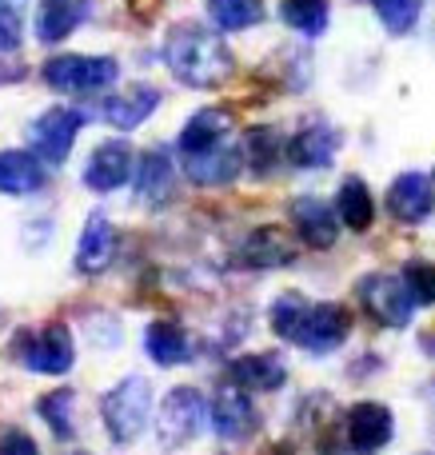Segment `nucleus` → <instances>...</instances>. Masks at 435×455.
I'll return each mask as SVG.
<instances>
[{"instance_id": "obj_1", "label": "nucleus", "mask_w": 435, "mask_h": 455, "mask_svg": "<svg viewBox=\"0 0 435 455\" xmlns=\"http://www.w3.org/2000/svg\"><path fill=\"white\" fill-rule=\"evenodd\" d=\"M164 64L180 84L188 88H220L232 76L236 60H232L228 44L216 32L200 28V24H176L164 40Z\"/></svg>"}, {"instance_id": "obj_2", "label": "nucleus", "mask_w": 435, "mask_h": 455, "mask_svg": "<svg viewBox=\"0 0 435 455\" xmlns=\"http://www.w3.org/2000/svg\"><path fill=\"white\" fill-rule=\"evenodd\" d=\"M100 419H104V427H108L112 443H120V448H128V443L140 440L144 427H148V419H152L148 379L124 376L116 387H108V392L100 395Z\"/></svg>"}, {"instance_id": "obj_3", "label": "nucleus", "mask_w": 435, "mask_h": 455, "mask_svg": "<svg viewBox=\"0 0 435 455\" xmlns=\"http://www.w3.org/2000/svg\"><path fill=\"white\" fill-rule=\"evenodd\" d=\"M44 84L52 92H68V96H96L104 88L116 84L120 76V64L112 56H84V52H64L44 60L40 68Z\"/></svg>"}, {"instance_id": "obj_4", "label": "nucleus", "mask_w": 435, "mask_h": 455, "mask_svg": "<svg viewBox=\"0 0 435 455\" xmlns=\"http://www.w3.org/2000/svg\"><path fill=\"white\" fill-rule=\"evenodd\" d=\"M16 360L36 376H68L76 363V344H72L68 323H44L40 331L16 336Z\"/></svg>"}, {"instance_id": "obj_5", "label": "nucleus", "mask_w": 435, "mask_h": 455, "mask_svg": "<svg viewBox=\"0 0 435 455\" xmlns=\"http://www.w3.org/2000/svg\"><path fill=\"white\" fill-rule=\"evenodd\" d=\"M356 296L364 304V312L372 315L376 323L384 328H407L415 312V299L407 291L404 275H392V272H368L364 280L356 283Z\"/></svg>"}, {"instance_id": "obj_6", "label": "nucleus", "mask_w": 435, "mask_h": 455, "mask_svg": "<svg viewBox=\"0 0 435 455\" xmlns=\"http://www.w3.org/2000/svg\"><path fill=\"white\" fill-rule=\"evenodd\" d=\"M208 408L212 403L196 392V387H172L164 395L156 411V435L164 448H184L200 435V427L208 424Z\"/></svg>"}, {"instance_id": "obj_7", "label": "nucleus", "mask_w": 435, "mask_h": 455, "mask_svg": "<svg viewBox=\"0 0 435 455\" xmlns=\"http://www.w3.org/2000/svg\"><path fill=\"white\" fill-rule=\"evenodd\" d=\"M80 128H84V112L68 108V104H56V108L40 112L28 124V152H36V156L52 168L64 164L80 136Z\"/></svg>"}, {"instance_id": "obj_8", "label": "nucleus", "mask_w": 435, "mask_h": 455, "mask_svg": "<svg viewBox=\"0 0 435 455\" xmlns=\"http://www.w3.org/2000/svg\"><path fill=\"white\" fill-rule=\"evenodd\" d=\"M208 424H212V432L220 435L224 443H244L252 440L256 432H260V411H256L252 395H248V387L240 384H224L220 392L212 395V408H208Z\"/></svg>"}, {"instance_id": "obj_9", "label": "nucleus", "mask_w": 435, "mask_h": 455, "mask_svg": "<svg viewBox=\"0 0 435 455\" xmlns=\"http://www.w3.org/2000/svg\"><path fill=\"white\" fill-rule=\"evenodd\" d=\"M348 331H352V315L344 304H308L292 344L312 355H328V352H336V347H344Z\"/></svg>"}, {"instance_id": "obj_10", "label": "nucleus", "mask_w": 435, "mask_h": 455, "mask_svg": "<svg viewBox=\"0 0 435 455\" xmlns=\"http://www.w3.org/2000/svg\"><path fill=\"white\" fill-rule=\"evenodd\" d=\"M132 176H136V156H132V148H128L124 140L96 144V152L88 156V164H84V184L92 192H100V196L124 188Z\"/></svg>"}, {"instance_id": "obj_11", "label": "nucleus", "mask_w": 435, "mask_h": 455, "mask_svg": "<svg viewBox=\"0 0 435 455\" xmlns=\"http://www.w3.org/2000/svg\"><path fill=\"white\" fill-rule=\"evenodd\" d=\"M240 168H244V144L232 140L184 156V176L192 184H200V188H224V184H232L240 176Z\"/></svg>"}, {"instance_id": "obj_12", "label": "nucleus", "mask_w": 435, "mask_h": 455, "mask_svg": "<svg viewBox=\"0 0 435 455\" xmlns=\"http://www.w3.org/2000/svg\"><path fill=\"white\" fill-rule=\"evenodd\" d=\"M388 212L399 224H423L435 212V184L428 172H399L388 184Z\"/></svg>"}, {"instance_id": "obj_13", "label": "nucleus", "mask_w": 435, "mask_h": 455, "mask_svg": "<svg viewBox=\"0 0 435 455\" xmlns=\"http://www.w3.org/2000/svg\"><path fill=\"white\" fill-rule=\"evenodd\" d=\"M296 240L276 224H264L256 232H248V240L240 243V267H256V272H272V267H288L296 259Z\"/></svg>"}, {"instance_id": "obj_14", "label": "nucleus", "mask_w": 435, "mask_h": 455, "mask_svg": "<svg viewBox=\"0 0 435 455\" xmlns=\"http://www.w3.org/2000/svg\"><path fill=\"white\" fill-rule=\"evenodd\" d=\"M292 228L300 235V243L324 251L340 240V212L320 196H300L292 200Z\"/></svg>"}, {"instance_id": "obj_15", "label": "nucleus", "mask_w": 435, "mask_h": 455, "mask_svg": "<svg viewBox=\"0 0 435 455\" xmlns=\"http://www.w3.org/2000/svg\"><path fill=\"white\" fill-rule=\"evenodd\" d=\"M396 435V416L384 403H356L348 411V443L356 455H372L388 448Z\"/></svg>"}, {"instance_id": "obj_16", "label": "nucleus", "mask_w": 435, "mask_h": 455, "mask_svg": "<svg viewBox=\"0 0 435 455\" xmlns=\"http://www.w3.org/2000/svg\"><path fill=\"white\" fill-rule=\"evenodd\" d=\"M340 152V132L324 120L316 124H304L300 132L288 140V164L292 168H304V172H316V168H328Z\"/></svg>"}, {"instance_id": "obj_17", "label": "nucleus", "mask_w": 435, "mask_h": 455, "mask_svg": "<svg viewBox=\"0 0 435 455\" xmlns=\"http://www.w3.org/2000/svg\"><path fill=\"white\" fill-rule=\"evenodd\" d=\"M112 259H116V228L104 212H88L76 240V272L100 275Z\"/></svg>"}, {"instance_id": "obj_18", "label": "nucleus", "mask_w": 435, "mask_h": 455, "mask_svg": "<svg viewBox=\"0 0 435 455\" xmlns=\"http://www.w3.org/2000/svg\"><path fill=\"white\" fill-rule=\"evenodd\" d=\"M156 108H160V92H156V88H152V84H132V88H124V92L104 96L100 116L108 120L116 132H132V128H140Z\"/></svg>"}, {"instance_id": "obj_19", "label": "nucleus", "mask_w": 435, "mask_h": 455, "mask_svg": "<svg viewBox=\"0 0 435 455\" xmlns=\"http://www.w3.org/2000/svg\"><path fill=\"white\" fill-rule=\"evenodd\" d=\"M144 352L156 368H180V363L196 360V339L176 320H152L144 331Z\"/></svg>"}, {"instance_id": "obj_20", "label": "nucleus", "mask_w": 435, "mask_h": 455, "mask_svg": "<svg viewBox=\"0 0 435 455\" xmlns=\"http://www.w3.org/2000/svg\"><path fill=\"white\" fill-rule=\"evenodd\" d=\"M228 379L248 392H280L288 379V363L276 352H248L228 363Z\"/></svg>"}, {"instance_id": "obj_21", "label": "nucleus", "mask_w": 435, "mask_h": 455, "mask_svg": "<svg viewBox=\"0 0 435 455\" xmlns=\"http://www.w3.org/2000/svg\"><path fill=\"white\" fill-rule=\"evenodd\" d=\"M176 188V164L168 148H148L136 156V196L144 204H164Z\"/></svg>"}, {"instance_id": "obj_22", "label": "nucleus", "mask_w": 435, "mask_h": 455, "mask_svg": "<svg viewBox=\"0 0 435 455\" xmlns=\"http://www.w3.org/2000/svg\"><path fill=\"white\" fill-rule=\"evenodd\" d=\"M232 128H236L232 112H224V108H200L196 116L184 124V132H180V140H176V148H180V156H192V152L216 148V144L232 140Z\"/></svg>"}, {"instance_id": "obj_23", "label": "nucleus", "mask_w": 435, "mask_h": 455, "mask_svg": "<svg viewBox=\"0 0 435 455\" xmlns=\"http://www.w3.org/2000/svg\"><path fill=\"white\" fill-rule=\"evenodd\" d=\"M44 188V160L36 152H0V196H32Z\"/></svg>"}, {"instance_id": "obj_24", "label": "nucleus", "mask_w": 435, "mask_h": 455, "mask_svg": "<svg viewBox=\"0 0 435 455\" xmlns=\"http://www.w3.org/2000/svg\"><path fill=\"white\" fill-rule=\"evenodd\" d=\"M88 0H40L36 8V40L44 44H60L84 24Z\"/></svg>"}, {"instance_id": "obj_25", "label": "nucleus", "mask_w": 435, "mask_h": 455, "mask_svg": "<svg viewBox=\"0 0 435 455\" xmlns=\"http://www.w3.org/2000/svg\"><path fill=\"white\" fill-rule=\"evenodd\" d=\"M336 212H340V224L352 228V232H368L376 220V200L368 192V184L360 176H348L336 192Z\"/></svg>"}, {"instance_id": "obj_26", "label": "nucleus", "mask_w": 435, "mask_h": 455, "mask_svg": "<svg viewBox=\"0 0 435 455\" xmlns=\"http://www.w3.org/2000/svg\"><path fill=\"white\" fill-rule=\"evenodd\" d=\"M280 16L292 32L316 40L332 24V0H280Z\"/></svg>"}, {"instance_id": "obj_27", "label": "nucleus", "mask_w": 435, "mask_h": 455, "mask_svg": "<svg viewBox=\"0 0 435 455\" xmlns=\"http://www.w3.org/2000/svg\"><path fill=\"white\" fill-rule=\"evenodd\" d=\"M72 408H76V392H72V387H52V392H44L36 400V416L44 419L56 440H72V435H76V416H72Z\"/></svg>"}, {"instance_id": "obj_28", "label": "nucleus", "mask_w": 435, "mask_h": 455, "mask_svg": "<svg viewBox=\"0 0 435 455\" xmlns=\"http://www.w3.org/2000/svg\"><path fill=\"white\" fill-rule=\"evenodd\" d=\"M208 16L220 32H244L264 20L260 0H208Z\"/></svg>"}, {"instance_id": "obj_29", "label": "nucleus", "mask_w": 435, "mask_h": 455, "mask_svg": "<svg viewBox=\"0 0 435 455\" xmlns=\"http://www.w3.org/2000/svg\"><path fill=\"white\" fill-rule=\"evenodd\" d=\"M280 156H288V144H280L276 128H252L244 136V164H252V172H272Z\"/></svg>"}, {"instance_id": "obj_30", "label": "nucleus", "mask_w": 435, "mask_h": 455, "mask_svg": "<svg viewBox=\"0 0 435 455\" xmlns=\"http://www.w3.org/2000/svg\"><path fill=\"white\" fill-rule=\"evenodd\" d=\"M372 8L392 36H407V32L420 24L423 0H372Z\"/></svg>"}, {"instance_id": "obj_31", "label": "nucleus", "mask_w": 435, "mask_h": 455, "mask_svg": "<svg viewBox=\"0 0 435 455\" xmlns=\"http://www.w3.org/2000/svg\"><path fill=\"white\" fill-rule=\"evenodd\" d=\"M304 312H308V299H304L300 291H284V296L272 304V312H268L272 331H276L280 339H288V344H292V336H296V328H300Z\"/></svg>"}, {"instance_id": "obj_32", "label": "nucleus", "mask_w": 435, "mask_h": 455, "mask_svg": "<svg viewBox=\"0 0 435 455\" xmlns=\"http://www.w3.org/2000/svg\"><path fill=\"white\" fill-rule=\"evenodd\" d=\"M404 283L407 291H412L415 304H435V264H428V259H412V264H404Z\"/></svg>"}, {"instance_id": "obj_33", "label": "nucleus", "mask_w": 435, "mask_h": 455, "mask_svg": "<svg viewBox=\"0 0 435 455\" xmlns=\"http://www.w3.org/2000/svg\"><path fill=\"white\" fill-rule=\"evenodd\" d=\"M28 0H0V48H16L24 40Z\"/></svg>"}, {"instance_id": "obj_34", "label": "nucleus", "mask_w": 435, "mask_h": 455, "mask_svg": "<svg viewBox=\"0 0 435 455\" xmlns=\"http://www.w3.org/2000/svg\"><path fill=\"white\" fill-rule=\"evenodd\" d=\"M0 455H40V448H36V440H32L28 432L8 427V432H0Z\"/></svg>"}, {"instance_id": "obj_35", "label": "nucleus", "mask_w": 435, "mask_h": 455, "mask_svg": "<svg viewBox=\"0 0 435 455\" xmlns=\"http://www.w3.org/2000/svg\"><path fill=\"white\" fill-rule=\"evenodd\" d=\"M72 455H88V451H72Z\"/></svg>"}, {"instance_id": "obj_36", "label": "nucleus", "mask_w": 435, "mask_h": 455, "mask_svg": "<svg viewBox=\"0 0 435 455\" xmlns=\"http://www.w3.org/2000/svg\"><path fill=\"white\" fill-rule=\"evenodd\" d=\"M428 455H435V451H428Z\"/></svg>"}]
</instances>
